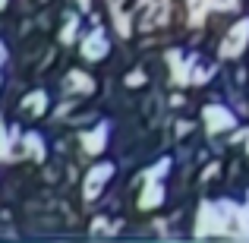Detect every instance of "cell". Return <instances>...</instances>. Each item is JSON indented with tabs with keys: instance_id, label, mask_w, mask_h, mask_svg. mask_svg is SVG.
<instances>
[{
	"instance_id": "cell-1",
	"label": "cell",
	"mask_w": 249,
	"mask_h": 243,
	"mask_svg": "<svg viewBox=\"0 0 249 243\" xmlns=\"http://www.w3.org/2000/svg\"><path fill=\"white\" fill-rule=\"evenodd\" d=\"M246 41H249V19H240V22H233V29L224 35V41H221V57H237L246 51Z\"/></svg>"
},
{
	"instance_id": "cell-2",
	"label": "cell",
	"mask_w": 249,
	"mask_h": 243,
	"mask_svg": "<svg viewBox=\"0 0 249 243\" xmlns=\"http://www.w3.org/2000/svg\"><path fill=\"white\" fill-rule=\"evenodd\" d=\"M114 177V164H107V161H101V164H95V168L89 170V177H85V187H82V193H85V199H98L101 196V189L107 187V180Z\"/></svg>"
},
{
	"instance_id": "cell-3",
	"label": "cell",
	"mask_w": 249,
	"mask_h": 243,
	"mask_svg": "<svg viewBox=\"0 0 249 243\" xmlns=\"http://www.w3.org/2000/svg\"><path fill=\"white\" fill-rule=\"evenodd\" d=\"M202 120H205V130L212 136L214 133H224V130H231L233 123H237V120H233V114L224 108V104H208V108L202 111Z\"/></svg>"
},
{
	"instance_id": "cell-4",
	"label": "cell",
	"mask_w": 249,
	"mask_h": 243,
	"mask_svg": "<svg viewBox=\"0 0 249 243\" xmlns=\"http://www.w3.org/2000/svg\"><path fill=\"white\" fill-rule=\"evenodd\" d=\"M107 51H110L107 32L104 29H91L89 38L82 41V57L85 60H101V57H107Z\"/></svg>"
},
{
	"instance_id": "cell-5",
	"label": "cell",
	"mask_w": 249,
	"mask_h": 243,
	"mask_svg": "<svg viewBox=\"0 0 249 243\" xmlns=\"http://www.w3.org/2000/svg\"><path fill=\"white\" fill-rule=\"evenodd\" d=\"M161 202H164V189H161V183L158 180H148V187L142 189V196H139V208H142V212H148V208H158Z\"/></svg>"
},
{
	"instance_id": "cell-6",
	"label": "cell",
	"mask_w": 249,
	"mask_h": 243,
	"mask_svg": "<svg viewBox=\"0 0 249 243\" xmlns=\"http://www.w3.org/2000/svg\"><path fill=\"white\" fill-rule=\"evenodd\" d=\"M63 89H67V92H79V95H89V92H95V79H91L89 73L73 70V73L63 79Z\"/></svg>"
},
{
	"instance_id": "cell-7",
	"label": "cell",
	"mask_w": 249,
	"mask_h": 243,
	"mask_svg": "<svg viewBox=\"0 0 249 243\" xmlns=\"http://www.w3.org/2000/svg\"><path fill=\"white\" fill-rule=\"evenodd\" d=\"M104 146H107V130L104 127H98V130H91V133L82 136V152L85 155H98Z\"/></svg>"
},
{
	"instance_id": "cell-8",
	"label": "cell",
	"mask_w": 249,
	"mask_h": 243,
	"mask_svg": "<svg viewBox=\"0 0 249 243\" xmlns=\"http://www.w3.org/2000/svg\"><path fill=\"white\" fill-rule=\"evenodd\" d=\"M19 108H22V114L41 117V114H44V108H48V95H44V92L38 89V92H32V95H25V98H22V104H19Z\"/></svg>"
},
{
	"instance_id": "cell-9",
	"label": "cell",
	"mask_w": 249,
	"mask_h": 243,
	"mask_svg": "<svg viewBox=\"0 0 249 243\" xmlns=\"http://www.w3.org/2000/svg\"><path fill=\"white\" fill-rule=\"evenodd\" d=\"M22 152H29L32 158L41 161V158H44V142H41V136H35V133L22 136Z\"/></svg>"
},
{
	"instance_id": "cell-10",
	"label": "cell",
	"mask_w": 249,
	"mask_h": 243,
	"mask_svg": "<svg viewBox=\"0 0 249 243\" xmlns=\"http://www.w3.org/2000/svg\"><path fill=\"white\" fill-rule=\"evenodd\" d=\"M76 32H79V16H70L67 25H63V32H60V41H63V44H73Z\"/></svg>"
},
{
	"instance_id": "cell-11",
	"label": "cell",
	"mask_w": 249,
	"mask_h": 243,
	"mask_svg": "<svg viewBox=\"0 0 249 243\" xmlns=\"http://www.w3.org/2000/svg\"><path fill=\"white\" fill-rule=\"evenodd\" d=\"M142 82H145V73H142V70H136V73L126 76V85H142Z\"/></svg>"
},
{
	"instance_id": "cell-12",
	"label": "cell",
	"mask_w": 249,
	"mask_h": 243,
	"mask_svg": "<svg viewBox=\"0 0 249 243\" xmlns=\"http://www.w3.org/2000/svg\"><path fill=\"white\" fill-rule=\"evenodd\" d=\"M212 6H214V10H233L237 0H212Z\"/></svg>"
},
{
	"instance_id": "cell-13",
	"label": "cell",
	"mask_w": 249,
	"mask_h": 243,
	"mask_svg": "<svg viewBox=\"0 0 249 243\" xmlns=\"http://www.w3.org/2000/svg\"><path fill=\"white\" fill-rule=\"evenodd\" d=\"M89 6H91V0H79V10L82 13H89Z\"/></svg>"
},
{
	"instance_id": "cell-14",
	"label": "cell",
	"mask_w": 249,
	"mask_h": 243,
	"mask_svg": "<svg viewBox=\"0 0 249 243\" xmlns=\"http://www.w3.org/2000/svg\"><path fill=\"white\" fill-rule=\"evenodd\" d=\"M0 3H3V6H6V3H10V0H0Z\"/></svg>"
}]
</instances>
